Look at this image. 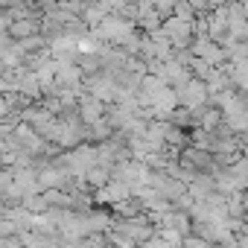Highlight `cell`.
Here are the masks:
<instances>
[{"label":"cell","instance_id":"cell-3","mask_svg":"<svg viewBox=\"0 0 248 248\" xmlns=\"http://www.w3.org/2000/svg\"><path fill=\"white\" fill-rule=\"evenodd\" d=\"M178 164H184V167H190V170H196V172H213V170H216L213 152H210V149H202V146H196V143H187V146L178 152Z\"/></svg>","mask_w":248,"mask_h":248},{"label":"cell","instance_id":"cell-4","mask_svg":"<svg viewBox=\"0 0 248 248\" xmlns=\"http://www.w3.org/2000/svg\"><path fill=\"white\" fill-rule=\"evenodd\" d=\"M35 32H41V18H12V24H9V38H15V41L30 38Z\"/></svg>","mask_w":248,"mask_h":248},{"label":"cell","instance_id":"cell-1","mask_svg":"<svg viewBox=\"0 0 248 248\" xmlns=\"http://www.w3.org/2000/svg\"><path fill=\"white\" fill-rule=\"evenodd\" d=\"M161 30H164V35L172 41L175 50H190V44H193V38H196V27H193V21H181V18H175V15L164 18Z\"/></svg>","mask_w":248,"mask_h":248},{"label":"cell","instance_id":"cell-2","mask_svg":"<svg viewBox=\"0 0 248 248\" xmlns=\"http://www.w3.org/2000/svg\"><path fill=\"white\" fill-rule=\"evenodd\" d=\"M175 93H178V105H181V108H193V111H199V108H204V105L210 102L207 82L199 79V76H193V79H190L184 88H178Z\"/></svg>","mask_w":248,"mask_h":248},{"label":"cell","instance_id":"cell-6","mask_svg":"<svg viewBox=\"0 0 248 248\" xmlns=\"http://www.w3.org/2000/svg\"><path fill=\"white\" fill-rule=\"evenodd\" d=\"M85 181H88L91 190H99L102 184L111 181V167H105V164H93V167L85 172Z\"/></svg>","mask_w":248,"mask_h":248},{"label":"cell","instance_id":"cell-10","mask_svg":"<svg viewBox=\"0 0 248 248\" xmlns=\"http://www.w3.org/2000/svg\"><path fill=\"white\" fill-rule=\"evenodd\" d=\"M228 0H210V9H216V6H225Z\"/></svg>","mask_w":248,"mask_h":248},{"label":"cell","instance_id":"cell-7","mask_svg":"<svg viewBox=\"0 0 248 248\" xmlns=\"http://www.w3.org/2000/svg\"><path fill=\"white\" fill-rule=\"evenodd\" d=\"M225 70H228V76H231L233 88L248 91V62H228V64H225Z\"/></svg>","mask_w":248,"mask_h":248},{"label":"cell","instance_id":"cell-11","mask_svg":"<svg viewBox=\"0 0 248 248\" xmlns=\"http://www.w3.org/2000/svg\"><path fill=\"white\" fill-rule=\"evenodd\" d=\"M242 9H245V18H248V0H242Z\"/></svg>","mask_w":248,"mask_h":248},{"label":"cell","instance_id":"cell-5","mask_svg":"<svg viewBox=\"0 0 248 248\" xmlns=\"http://www.w3.org/2000/svg\"><path fill=\"white\" fill-rule=\"evenodd\" d=\"M76 62H79V67H82L85 76H93V73H102L105 70L102 53H96V50H85L82 56H76Z\"/></svg>","mask_w":248,"mask_h":248},{"label":"cell","instance_id":"cell-9","mask_svg":"<svg viewBox=\"0 0 248 248\" xmlns=\"http://www.w3.org/2000/svg\"><path fill=\"white\" fill-rule=\"evenodd\" d=\"M172 9H175V0H155V12H158L161 18H170Z\"/></svg>","mask_w":248,"mask_h":248},{"label":"cell","instance_id":"cell-8","mask_svg":"<svg viewBox=\"0 0 248 248\" xmlns=\"http://www.w3.org/2000/svg\"><path fill=\"white\" fill-rule=\"evenodd\" d=\"M172 15L175 18H181V21H196V6L190 3V0H175V9H172Z\"/></svg>","mask_w":248,"mask_h":248}]
</instances>
